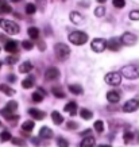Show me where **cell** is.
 Wrapping results in <instances>:
<instances>
[{
    "label": "cell",
    "instance_id": "obj_1",
    "mask_svg": "<svg viewBox=\"0 0 139 147\" xmlns=\"http://www.w3.org/2000/svg\"><path fill=\"white\" fill-rule=\"evenodd\" d=\"M120 73L123 74V77H126V78H128V80L139 78V65H135V63L126 65V66L121 67Z\"/></svg>",
    "mask_w": 139,
    "mask_h": 147
},
{
    "label": "cell",
    "instance_id": "obj_2",
    "mask_svg": "<svg viewBox=\"0 0 139 147\" xmlns=\"http://www.w3.org/2000/svg\"><path fill=\"white\" fill-rule=\"evenodd\" d=\"M54 53H55V57L58 58L59 61H65L70 55V49L65 43H57L54 46Z\"/></svg>",
    "mask_w": 139,
    "mask_h": 147
},
{
    "label": "cell",
    "instance_id": "obj_3",
    "mask_svg": "<svg viewBox=\"0 0 139 147\" xmlns=\"http://www.w3.org/2000/svg\"><path fill=\"white\" fill-rule=\"evenodd\" d=\"M0 26L9 35H15L19 32V26L12 20H7V19H1L0 20Z\"/></svg>",
    "mask_w": 139,
    "mask_h": 147
},
{
    "label": "cell",
    "instance_id": "obj_4",
    "mask_svg": "<svg viewBox=\"0 0 139 147\" xmlns=\"http://www.w3.org/2000/svg\"><path fill=\"white\" fill-rule=\"evenodd\" d=\"M69 40L72 42L73 45L81 46V45H84V43H86L88 35L82 31H73L72 34H69Z\"/></svg>",
    "mask_w": 139,
    "mask_h": 147
},
{
    "label": "cell",
    "instance_id": "obj_5",
    "mask_svg": "<svg viewBox=\"0 0 139 147\" xmlns=\"http://www.w3.org/2000/svg\"><path fill=\"white\" fill-rule=\"evenodd\" d=\"M90 47H92V50L96 51V53H101V51H104L105 47H107V42H105V39H103V38H94V39L92 40V43H90Z\"/></svg>",
    "mask_w": 139,
    "mask_h": 147
},
{
    "label": "cell",
    "instance_id": "obj_6",
    "mask_svg": "<svg viewBox=\"0 0 139 147\" xmlns=\"http://www.w3.org/2000/svg\"><path fill=\"white\" fill-rule=\"evenodd\" d=\"M104 80H105V82H107L108 85H119L121 81V76L119 74V73H108V74H105V77H104Z\"/></svg>",
    "mask_w": 139,
    "mask_h": 147
},
{
    "label": "cell",
    "instance_id": "obj_7",
    "mask_svg": "<svg viewBox=\"0 0 139 147\" xmlns=\"http://www.w3.org/2000/svg\"><path fill=\"white\" fill-rule=\"evenodd\" d=\"M120 40H121V43L123 45H126V46H132V45H135L136 43V36L132 34V32H124L123 35H121V38H120Z\"/></svg>",
    "mask_w": 139,
    "mask_h": 147
},
{
    "label": "cell",
    "instance_id": "obj_8",
    "mask_svg": "<svg viewBox=\"0 0 139 147\" xmlns=\"http://www.w3.org/2000/svg\"><path fill=\"white\" fill-rule=\"evenodd\" d=\"M138 108H139V100L132 98V100L126 101V104L123 105V111L127 112V113H131V112H135Z\"/></svg>",
    "mask_w": 139,
    "mask_h": 147
},
{
    "label": "cell",
    "instance_id": "obj_9",
    "mask_svg": "<svg viewBox=\"0 0 139 147\" xmlns=\"http://www.w3.org/2000/svg\"><path fill=\"white\" fill-rule=\"evenodd\" d=\"M59 77V70L57 67H49L45 73V78L47 81H54Z\"/></svg>",
    "mask_w": 139,
    "mask_h": 147
},
{
    "label": "cell",
    "instance_id": "obj_10",
    "mask_svg": "<svg viewBox=\"0 0 139 147\" xmlns=\"http://www.w3.org/2000/svg\"><path fill=\"white\" fill-rule=\"evenodd\" d=\"M28 115L32 116L34 119H36V120H43L45 119V112L39 111V109H36V108H30L28 109Z\"/></svg>",
    "mask_w": 139,
    "mask_h": 147
},
{
    "label": "cell",
    "instance_id": "obj_11",
    "mask_svg": "<svg viewBox=\"0 0 139 147\" xmlns=\"http://www.w3.org/2000/svg\"><path fill=\"white\" fill-rule=\"evenodd\" d=\"M69 18H70V22H72L73 24H81V23L84 22V18H82V15H81L80 12H76V11L70 12Z\"/></svg>",
    "mask_w": 139,
    "mask_h": 147
},
{
    "label": "cell",
    "instance_id": "obj_12",
    "mask_svg": "<svg viewBox=\"0 0 139 147\" xmlns=\"http://www.w3.org/2000/svg\"><path fill=\"white\" fill-rule=\"evenodd\" d=\"M38 136L42 139H50L51 136H53V131L49 128V127H42V128L39 129V134H38Z\"/></svg>",
    "mask_w": 139,
    "mask_h": 147
},
{
    "label": "cell",
    "instance_id": "obj_13",
    "mask_svg": "<svg viewBox=\"0 0 139 147\" xmlns=\"http://www.w3.org/2000/svg\"><path fill=\"white\" fill-rule=\"evenodd\" d=\"M4 49H5V51H8V53H11V54L16 53V51H18V43H16L15 40H7Z\"/></svg>",
    "mask_w": 139,
    "mask_h": 147
},
{
    "label": "cell",
    "instance_id": "obj_14",
    "mask_svg": "<svg viewBox=\"0 0 139 147\" xmlns=\"http://www.w3.org/2000/svg\"><path fill=\"white\" fill-rule=\"evenodd\" d=\"M63 111L67 112V113H70V115H76V111H77V102L76 101H69L63 107Z\"/></svg>",
    "mask_w": 139,
    "mask_h": 147
},
{
    "label": "cell",
    "instance_id": "obj_15",
    "mask_svg": "<svg viewBox=\"0 0 139 147\" xmlns=\"http://www.w3.org/2000/svg\"><path fill=\"white\" fill-rule=\"evenodd\" d=\"M107 100L109 102H112V104H116L120 100V94L117 93V92H115V90H109L107 93Z\"/></svg>",
    "mask_w": 139,
    "mask_h": 147
},
{
    "label": "cell",
    "instance_id": "obj_16",
    "mask_svg": "<svg viewBox=\"0 0 139 147\" xmlns=\"http://www.w3.org/2000/svg\"><path fill=\"white\" fill-rule=\"evenodd\" d=\"M96 140H94L93 136H85V138L82 139V142L80 143V147H93Z\"/></svg>",
    "mask_w": 139,
    "mask_h": 147
},
{
    "label": "cell",
    "instance_id": "obj_17",
    "mask_svg": "<svg viewBox=\"0 0 139 147\" xmlns=\"http://www.w3.org/2000/svg\"><path fill=\"white\" fill-rule=\"evenodd\" d=\"M11 12H12V7L7 1L0 0V13L3 15V13H11Z\"/></svg>",
    "mask_w": 139,
    "mask_h": 147
},
{
    "label": "cell",
    "instance_id": "obj_18",
    "mask_svg": "<svg viewBox=\"0 0 139 147\" xmlns=\"http://www.w3.org/2000/svg\"><path fill=\"white\" fill-rule=\"evenodd\" d=\"M51 120H53L54 124L59 125V124H62V123H63V117L61 116V113H59V112L53 111V112H51Z\"/></svg>",
    "mask_w": 139,
    "mask_h": 147
},
{
    "label": "cell",
    "instance_id": "obj_19",
    "mask_svg": "<svg viewBox=\"0 0 139 147\" xmlns=\"http://www.w3.org/2000/svg\"><path fill=\"white\" fill-rule=\"evenodd\" d=\"M31 70H32V63L30 61H26V62H23L19 66V71L20 73H30Z\"/></svg>",
    "mask_w": 139,
    "mask_h": 147
},
{
    "label": "cell",
    "instance_id": "obj_20",
    "mask_svg": "<svg viewBox=\"0 0 139 147\" xmlns=\"http://www.w3.org/2000/svg\"><path fill=\"white\" fill-rule=\"evenodd\" d=\"M107 47L111 50V51H117V50L120 49V43H119L116 39H109V42L107 43Z\"/></svg>",
    "mask_w": 139,
    "mask_h": 147
},
{
    "label": "cell",
    "instance_id": "obj_21",
    "mask_svg": "<svg viewBox=\"0 0 139 147\" xmlns=\"http://www.w3.org/2000/svg\"><path fill=\"white\" fill-rule=\"evenodd\" d=\"M22 86L24 88V89H30V88H32V86H34V77L28 76L27 78H24V80L22 81Z\"/></svg>",
    "mask_w": 139,
    "mask_h": 147
},
{
    "label": "cell",
    "instance_id": "obj_22",
    "mask_svg": "<svg viewBox=\"0 0 139 147\" xmlns=\"http://www.w3.org/2000/svg\"><path fill=\"white\" fill-rule=\"evenodd\" d=\"M22 129H23V132H31L32 129H34V121L32 120H26L24 123L22 124Z\"/></svg>",
    "mask_w": 139,
    "mask_h": 147
},
{
    "label": "cell",
    "instance_id": "obj_23",
    "mask_svg": "<svg viewBox=\"0 0 139 147\" xmlns=\"http://www.w3.org/2000/svg\"><path fill=\"white\" fill-rule=\"evenodd\" d=\"M27 34H28V36H30L31 39H38V36H39V30H38L36 27H28Z\"/></svg>",
    "mask_w": 139,
    "mask_h": 147
},
{
    "label": "cell",
    "instance_id": "obj_24",
    "mask_svg": "<svg viewBox=\"0 0 139 147\" xmlns=\"http://www.w3.org/2000/svg\"><path fill=\"white\" fill-rule=\"evenodd\" d=\"M51 93H53L57 98H63L65 96H66V94L63 93V90L61 89L59 86H53V88H51Z\"/></svg>",
    "mask_w": 139,
    "mask_h": 147
},
{
    "label": "cell",
    "instance_id": "obj_25",
    "mask_svg": "<svg viewBox=\"0 0 139 147\" xmlns=\"http://www.w3.org/2000/svg\"><path fill=\"white\" fill-rule=\"evenodd\" d=\"M0 90H1L3 93H5L7 96H13V94H15V90H13L12 88H9L7 84H1V85H0Z\"/></svg>",
    "mask_w": 139,
    "mask_h": 147
},
{
    "label": "cell",
    "instance_id": "obj_26",
    "mask_svg": "<svg viewBox=\"0 0 139 147\" xmlns=\"http://www.w3.org/2000/svg\"><path fill=\"white\" fill-rule=\"evenodd\" d=\"M69 90L73 94H81L82 93V86L78 84H72V85H69Z\"/></svg>",
    "mask_w": 139,
    "mask_h": 147
},
{
    "label": "cell",
    "instance_id": "obj_27",
    "mask_svg": "<svg viewBox=\"0 0 139 147\" xmlns=\"http://www.w3.org/2000/svg\"><path fill=\"white\" fill-rule=\"evenodd\" d=\"M4 109H7L8 112H11V113H13V112L18 109V102L13 101V100H11V101L7 102V105H5Z\"/></svg>",
    "mask_w": 139,
    "mask_h": 147
},
{
    "label": "cell",
    "instance_id": "obj_28",
    "mask_svg": "<svg viewBox=\"0 0 139 147\" xmlns=\"http://www.w3.org/2000/svg\"><path fill=\"white\" fill-rule=\"evenodd\" d=\"M80 115H81V117H82L84 120H89L90 117L93 116V113H92L89 109H86V108H81V109H80Z\"/></svg>",
    "mask_w": 139,
    "mask_h": 147
},
{
    "label": "cell",
    "instance_id": "obj_29",
    "mask_svg": "<svg viewBox=\"0 0 139 147\" xmlns=\"http://www.w3.org/2000/svg\"><path fill=\"white\" fill-rule=\"evenodd\" d=\"M12 139V135L9 134L8 131H3L1 134H0V142L4 143V142H8V140H11Z\"/></svg>",
    "mask_w": 139,
    "mask_h": 147
},
{
    "label": "cell",
    "instance_id": "obj_30",
    "mask_svg": "<svg viewBox=\"0 0 139 147\" xmlns=\"http://www.w3.org/2000/svg\"><path fill=\"white\" fill-rule=\"evenodd\" d=\"M93 127H94V129H96L99 134H101V132L104 131V123L101 120H96V121H94Z\"/></svg>",
    "mask_w": 139,
    "mask_h": 147
},
{
    "label": "cell",
    "instance_id": "obj_31",
    "mask_svg": "<svg viewBox=\"0 0 139 147\" xmlns=\"http://www.w3.org/2000/svg\"><path fill=\"white\" fill-rule=\"evenodd\" d=\"M11 142H12L15 146H20V147H24L27 144L26 140H24V139H20V138H12Z\"/></svg>",
    "mask_w": 139,
    "mask_h": 147
},
{
    "label": "cell",
    "instance_id": "obj_32",
    "mask_svg": "<svg viewBox=\"0 0 139 147\" xmlns=\"http://www.w3.org/2000/svg\"><path fill=\"white\" fill-rule=\"evenodd\" d=\"M26 12H27V15H34V13L36 12V7L34 4H27L26 5Z\"/></svg>",
    "mask_w": 139,
    "mask_h": 147
},
{
    "label": "cell",
    "instance_id": "obj_33",
    "mask_svg": "<svg viewBox=\"0 0 139 147\" xmlns=\"http://www.w3.org/2000/svg\"><path fill=\"white\" fill-rule=\"evenodd\" d=\"M135 138V135L132 134V132H130V131H127V132H124V142L126 143H130L132 142Z\"/></svg>",
    "mask_w": 139,
    "mask_h": 147
},
{
    "label": "cell",
    "instance_id": "obj_34",
    "mask_svg": "<svg viewBox=\"0 0 139 147\" xmlns=\"http://www.w3.org/2000/svg\"><path fill=\"white\" fill-rule=\"evenodd\" d=\"M31 98H32V101H34V102H40L42 100H43V96H42V94H39L38 92H34V93L31 94Z\"/></svg>",
    "mask_w": 139,
    "mask_h": 147
},
{
    "label": "cell",
    "instance_id": "obj_35",
    "mask_svg": "<svg viewBox=\"0 0 139 147\" xmlns=\"http://www.w3.org/2000/svg\"><path fill=\"white\" fill-rule=\"evenodd\" d=\"M112 4L115 8H123V7L126 5V1H124V0H113Z\"/></svg>",
    "mask_w": 139,
    "mask_h": 147
},
{
    "label": "cell",
    "instance_id": "obj_36",
    "mask_svg": "<svg viewBox=\"0 0 139 147\" xmlns=\"http://www.w3.org/2000/svg\"><path fill=\"white\" fill-rule=\"evenodd\" d=\"M22 46L24 50H31L34 47V43H32L31 40H23L22 42Z\"/></svg>",
    "mask_w": 139,
    "mask_h": 147
},
{
    "label": "cell",
    "instance_id": "obj_37",
    "mask_svg": "<svg viewBox=\"0 0 139 147\" xmlns=\"http://www.w3.org/2000/svg\"><path fill=\"white\" fill-rule=\"evenodd\" d=\"M104 13H105V8H104V7H97V8L94 9V15H96L97 18L104 16Z\"/></svg>",
    "mask_w": 139,
    "mask_h": 147
},
{
    "label": "cell",
    "instance_id": "obj_38",
    "mask_svg": "<svg viewBox=\"0 0 139 147\" xmlns=\"http://www.w3.org/2000/svg\"><path fill=\"white\" fill-rule=\"evenodd\" d=\"M57 144H58V147H69V142H67L65 138L57 139Z\"/></svg>",
    "mask_w": 139,
    "mask_h": 147
},
{
    "label": "cell",
    "instance_id": "obj_39",
    "mask_svg": "<svg viewBox=\"0 0 139 147\" xmlns=\"http://www.w3.org/2000/svg\"><path fill=\"white\" fill-rule=\"evenodd\" d=\"M130 19L131 20H139V11L138 9H134L130 12Z\"/></svg>",
    "mask_w": 139,
    "mask_h": 147
},
{
    "label": "cell",
    "instance_id": "obj_40",
    "mask_svg": "<svg viewBox=\"0 0 139 147\" xmlns=\"http://www.w3.org/2000/svg\"><path fill=\"white\" fill-rule=\"evenodd\" d=\"M18 59H19V55H12V57L7 58V62H8L9 65H13L15 62H18Z\"/></svg>",
    "mask_w": 139,
    "mask_h": 147
},
{
    "label": "cell",
    "instance_id": "obj_41",
    "mask_svg": "<svg viewBox=\"0 0 139 147\" xmlns=\"http://www.w3.org/2000/svg\"><path fill=\"white\" fill-rule=\"evenodd\" d=\"M66 127L69 129H76L77 128V123H76V121H72V120H70V121H67V123H66Z\"/></svg>",
    "mask_w": 139,
    "mask_h": 147
},
{
    "label": "cell",
    "instance_id": "obj_42",
    "mask_svg": "<svg viewBox=\"0 0 139 147\" xmlns=\"http://www.w3.org/2000/svg\"><path fill=\"white\" fill-rule=\"evenodd\" d=\"M38 49H39L40 51H45L46 45H45V42H43V40H38Z\"/></svg>",
    "mask_w": 139,
    "mask_h": 147
},
{
    "label": "cell",
    "instance_id": "obj_43",
    "mask_svg": "<svg viewBox=\"0 0 139 147\" xmlns=\"http://www.w3.org/2000/svg\"><path fill=\"white\" fill-rule=\"evenodd\" d=\"M90 132H92V129H85V131H84V132H81V136H82V138H85V136H89V134Z\"/></svg>",
    "mask_w": 139,
    "mask_h": 147
},
{
    "label": "cell",
    "instance_id": "obj_44",
    "mask_svg": "<svg viewBox=\"0 0 139 147\" xmlns=\"http://www.w3.org/2000/svg\"><path fill=\"white\" fill-rule=\"evenodd\" d=\"M78 4H80V5H85V7H88V5H89V1H80Z\"/></svg>",
    "mask_w": 139,
    "mask_h": 147
},
{
    "label": "cell",
    "instance_id": "obj_45",
    "mask_svg": "<svg viewBox=\"0 0 139 147\" xmlns=\"http://www.w3.org/2000/svg\"><path fill=\"white\" fill-rule=\"evenodd\" d=\"M8 80L9 81H15V80H16V77L13 76V74H11V76H8Z\"/></svg>",
    "mask_w": 139,
    "mask_h": 147
},
{
    "label": "cell",
    "instance_id": "obj_46",
    "mask_svg": "<svg viewBox=\"0 0 139 147\" xmlns=\"http://www.w3.org/2000/svg\"><path fill=\"white\" fill-rule=\"evenodd\" d=\"M32 142H34V144H36V146L39 144V143H38V139H36V138H32Z\"/></svg>",
    "mask_w": 139,
    "mask_h": 147
},
{
    "label": "cell",
    "instance_id": "obj_47",
    "mask_svg": "<svg viewBox=\"0 0 139 147\" xmlns=\"http://www.w3.org/2000/svg\"><path fill=\"white\" fill-rule=\"evenodd\" d=\"M97 147H111L109 144H100V146H97Z\"/></svg>",
    "mask_w": 139,
    "mask_h": 147
},
{
    "label": "cell",
    "instance_id": "obj_48",
    "mask_svg": "<svg viewBox=\"0 0 139 147\" xmlns=\"http://www.w3.org/2000/svg\"><path fill=\"white\" fill-rule=\"evenodd\" d=\"M0 127H1V121H0Z\"/></svg>",
    "mask_w": 139,
    "mask_h": 147
},
{
    "label": "cell",
    "instance_id": "obj_49",
    "mask_svg": "<svg viewBox=\"0 0 139 147\" xmlns=\"http://www.w3.org/2000/svg\"><path fill=\"white\" fill-rule=\"evenodd\" d=\"M0 67H1V62H0Z\"/></svg>",
    "mask_w": 139,
    "mask_h": 147
},
{
    "label": "cell",
    "instance_id": "obj_50",
    "mask_svg": "<svg viewBox=\"0 0 139 147\" xmlns=\"http://www.w3.org/2000/svg\"><path fill=\"white\" fill-rule=\"evenodd\" d=\"M0 20H1V19H0Z\"/></svg>",
    "mask_w": 139,
    "mask_h": 147
}]
</instances>
